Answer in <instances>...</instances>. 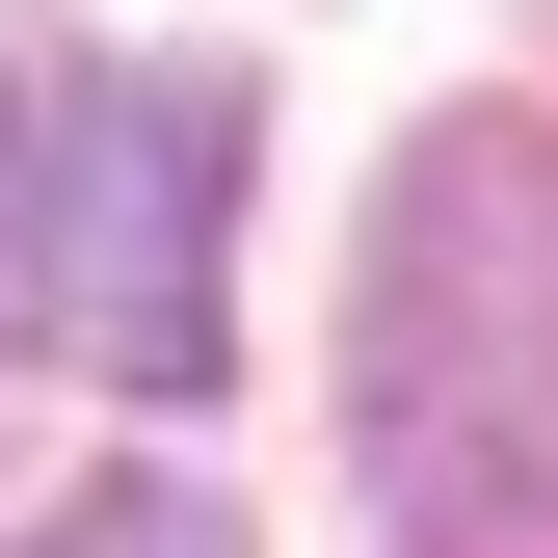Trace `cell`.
<instances>
[{
  "mask_svg": "<svg viewBox=\"0 0 558 558\" xmlns=\"http://www.w3.org/2000/svg\"><path fill=\"white\" fill-rule=\"evenodd\" d=\"M399 558H558V133L452 107L373 186V319H345Z\"/></svg>",
  "mask_w": 558,
  "mask_h": 558,
  "instance_id": "1",
  "label": "cell"
},
{
  "mask_svg": "<svg viewBox=\"0 0 558 558\" xmlns=\"http://www.w3.org/2000/svg\"><path fill=\"white\" fill-rule=\"evenodd\" d=\"M0 319L81 345L107 399H214V319H240V81H81L0 107Z\"/></svg>",
  "mask_w": 558,
  "mask_h": 558,
  "instance_id": "2",
  "label": "cell"
},
{
  "mask_svg": "<svg viewBox=\"0 0 558 558\" xmlns=\"http://www.w3.org/2000/svg\"><path fill=\"white\" fill-rule=\"evenodd\" d=\"M27 558H240V532H214V506H186V478H107V506H53Z\"/></svg>",
  "mask_w": 558,
  "mask_h": 558,
  "instance_id": "3",
  "label": "cell"
}]
</instances>
